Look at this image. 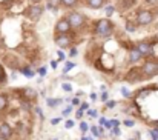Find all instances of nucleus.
<instances>
[{"instance_id": "1", "label": "nucleus", "mask_w": 158, "mask_h": 140, "mask_svg": "<svg viewBox=\"0 0 158 140\" xmlns=\"http://www.w3.org/2000/svg\"><path fill=\"white\" fill-rule=\"evenodd\" d=\"M112 29H114V25L109 22V20H98L97 22V28H95V33L98 34V36H102V37H109L110 34H112Z\"/></svg>"}, {"instance_id": "2", "label": "nucleus", "mask_w": 158, "mask_h": 140, "mask_svg": "<svg viewBox=\"0 0 158 140\" xmlns=\"http://www.w3.org/2000/svg\"><path fill=\"white\" fill-rule=\"evenodd\" d=\"M66 20H68L71 28H81L83 23H85V15L80 14V12H71L66 17Z\"/></svg>"}, {"instance_id": "3", "label": "nucleus", "mask_w": 158, "mask_h": 140, "mask_svg": "<svg viewBox=\"0 0 158 140\" xmlns=\"http://www.w3.org/2000/svg\"><path fill=\"white\" fill-rule=\"evenodd\" d=\"M141 72L146 77H154L155 74H158V62H146L141 68Z\"/></svg>"}, {"instance_id": "4", "label": "nucleus", "mask_w": 158, "mask_h": 140, "mask_svg": "<svg viewBox=\"0 0 158 140\" xmlns=\"http://www.w3.org/2000/svg\"><path fill=\"white\" fill-rule=\"evenodd\" d=\"M54 42L57 43V46H60V48H69L72 45V39L68 34H55Z\"/></svg>"}, {"instance_id": "5", "label": "nucleus", "mask_w": 158, "mask_h": 140, "mask_svg": "<svg viewBox=\"0 0 158 140\" xmlns=\"http://www.w3.org/2000/svg\"><path fill=\"white\" fill-rule=\"evenodd\" d=\"M152 20H154V14H152L151 11H140L138 15H137V22H138V25H143V26L152 23Z\"/></svg>"}, {"instance_id": "6", "label": "nucleus", "mask_w": 158, "mask_h": 140, "mask_svg": "<svg viewBox=\"0 0 158 140\" xmlns=\"http://www.w3.org/2000/svg\"><path fill=\"white\" fill-rule=\"evenodd\" d=\"M126 80H127L129 83H137V82L143 80L141 68H134V69H131V71L127 72V76H126Z\"/></svg>"}, {"instance_id": "7", "label": "nucleus", "mask_w": 158, "mask_h": 140, "mask_svg": "<svg viewBox=\"0 0 158 140\" xmlns=\"http://www.w3.org/2000/svg\"><path fill=\"white\" fill-rule=\"evenodd\" d=\"M69 31H71V26L66 19H60L55 23V34H68Z\"/></svg>"}, {"instance_id": "8", "label": "nucleus", "mask_w": 158, "mask_h": 140, "mask_svg": "<svg viewBox=\"0 0 158 140\" xmlns=\"http://www.w3.org/2000/svg\"><path fill=\"white\" fill-rule=\"evenodd\" d=\"M135 48L140 51L141 57H149V55L152 54V45L148 43V42H138Z\"/></svg>"}, {"instance_id": "9", "label": "nucleus", "mask_w": 158, "mask_h": 140, "mask_svg": "<svg viewBox=\"0 0 158 140\" xmlns=\"http://www.w3.org/2000/svg\"><path fill=\"white\" fill-rule=\"evenodd\" d=\"M42 14H43V8L39 6V5H34V6H31L28 9V17L31 20H39L42 17Z\"/></svg>"}, {"instance_id": "10", "label": "nucleus", "mask_w": 158, "mask_h": 140, "mask_svg": "<svg viewBox=\"0 0 158 140\" xmlns=\"http://www.w3.org/2000/svg\"><path fill=\"white\" fill-rule=\"evenodd\" d=\"M12 134H14L12 126H11L9 123H6V122H2V123H0V136L9 140L12 137Z\"/></svg>"}, {"instance_id": "11", "label": "nucleus", "mask_w": 158, "mask_h": 140, "mask_svg": "<svg viewBox=\"0 0 158 140\" xmlns=\"http://www.w3.org/2000/svg\"><path fill=\"white\" fill-rule=\"evenodd\" d=\"M22 97H23V100H28V102H31V100H35L37 98V91L34 90V88H29V86H26V88H23L22 90Z\"/></svg>"}, {"instance_id": "12", "label": "nucleus", "mask_w": 158, "mask_h": 140, "mask_svg": "<svg viewBox=\"0 0 158 140\" xmlns=\"http://www.w3.org/2000/svg\"><path fill=\"white\" fill-rule=\"evenodd\" d=\"M141 59H143V57H141L140 51L135 46H132L129 49V62H131V63H137V62H140Z\"/></svg>"}, {"instance_id": "13", "label": "nucleus", "mask_w": 158, "mask_h": 140, "mask_svg": "<svg viewBox=\"0 0 158 140\" xmlns=\"http://www.w3.org/2000/svg\"><path fill=\"white\" fill-rule=\"evenodd\" d=\"M19 71H20V72H22V74H23L25 77H28V79H32V77L35 76V72H34V71H32V69H31L29 66H22V68H20Z\"/></svg>"}, {"instance_id": "14", "label": "nucleus", "mask_w": 158, "mask_h": 140, "mask_svg": "<svg viewBox=\"0 0 158 140\" xmlns=\"http://www.w3.org/2000/svg\"><path fill=\"white\" fill-rule=\"evenodd\" d=\"M105 5V0H88V6L92 9H100Z\"/></svg>"}, {"instance_id": "15", "label": "nucleus", "mask_w": 158, "mask_h": 140, "mask_svg": "<svg viewBox=\"0 0 158 140\" xmlns=\"http://www.w3.org/2000/svg\"><path fill=\"white\" fill-rule=\"evenodd\" d=\"M61 103H63L61 98H52V97L46 98V105H48L49 108H57V106H60Z\"/></svg>"}, {"instance_id": "16", "label": "nucleus", "mask_w": 158, "mask_h": 140, "mask_svg": "<svg viewBox=\"0 0 158 140\" xmlns=\"http://www.w3.org/2000/svg\"><path fill=\"white\" fill-rule=\"evenodd\" d=\"M58 5H60V0H46V6H48V9H51V11H54V12H57Z\"/></svg>"}, {"instance_id": "17", "label": "nucleus", "mask_w": 158, "mask_h": 140, "mask_svg": "<svg viewBox=\"0 0 158 140\" xmlns=\"http://www.w3.org/2000/svg\"><path fill=\"white\" fill-rule=\"evenodd\" d=\"M8 106V95L6 94H0V111H3Z\"/></svg>"}, {"instance_id": "18", "label": "nucleus", "mask_w": 158, "mask_h": 140, "mask_svg": "<svg viewBox=\"0 0 158 140\" xmlns=\"http://www.w3.org/2000/svg\"><path fill=\"white\" fill-rule=\"evenodd\" d=\"M74 66H75V63H74V62H68V63L64 65V68H63V74H66L68 71H71Z\"/></svg>"}, {"instance_id": "19", "label": "nucleus", "mask_w": 158, "mask_h": 140, "mask_svg": "<svg viewBox=\"0 0 158 140\" xmlns=\"http://www.w3.org/2000/svg\"><path fill=\"white\" fill-rule=\"evenodd\" d=\"M72 109H74V106H72V105H69V106H66V108L63 109V112H61V116H63V117H68V116H69V114L72 112Z\"/></svg>"}, {"instance_id": "20", "label": "nucleus", "mask_w": 158, "mask_h": 140, "mask_svg": "<svg viewBox=\"0 0 158 140\" xmlns=\"http://www.w3.org/2000/svg\"><path fill=\"white\" fill-rule=\"evenodd\" d=\"M66 8H71V6H75V3H77V0H60Z\"/></svg>"}, {"instance_id": "21", "label": "nucleus", "mask_w": 158, "mask_h": 140, "mask_svg": "<svg viewBox=\"0 0 158 140\" xmlns=\"http://www.w3.org/2000/svg\"><path fill=\"white\" fill-rule=\"evenodd\" d=\"M88 129H89V125H88L86 122H81V123H80V131H81V133H88Z\"/></svg>"}, {"instance_id": "22", "label": "nucleus", "mask_w": 158, "mask_h": 140, "mask_svg": "<svg viewBox=\"0 0 158 140\" xmlns=\"http://www.w3.org/2000/svg\"><path fill=\"white\" fill-rule=\"evenodd\" d=\"M89 129H91V131H92V134H94V136H95V137H102V134H100V129H98V128H97V126H91V128H89Z\"/></svg>"}, {"instance_id": "23", "label": "nucleus", "mask_w": 158, "mask_h": 140, "mask_svg": "<svg viewBox=\"0 0 158 140\" xmlns=\"http://www.w3.org/2000/svg\"><path fill=\"white\" fill-rule=\"evenodd\" d=\"M61 88H63V91H66V93H71V91H72V85H71V83H63Z\"/></svg>"}, {"instance_id": "24", "label": "nucleus", "mask_w": 158, "mask_h": 140, "mask_svg": "<svg viewBox=\"0 0 158 140\" xmlns=\"http://www.w3.org/2000/svg\"><path fill=\"white\" fill-rule=\"evenodd\" d=\"M123 123H124V125H126L127 128H132V126L135 125V120H132V119H126V120H124Z\"/></svg>"}, {"instance_id": "25", "label": "nucleus", "mask_w": 158, "mask_h": 140, "mask_svg": "<svg viewBox=\"0 0 158 140\" xmlns=\"http://www.w3.org/2000/svg\"><path fill=\"white\" fill-rule=\"evenodd\" d=\"M97 112H98V111H95V109H88V116H89V117H94V119H95V117H98V114H97Z\"/></svg>"}, {"instance_id": "26", "label": "nucleus", "mask_w": 158, "mask_h": 140, "mask_svg": "<svg viewBox=\"0 0 158 140\" xmlns=\"http://www.w3.org/2000/svg\"><path fill=\"white\" fill-rule=\"evenodd\" d=\"M121 94L126 97V98H131V91L127 88H121Z\"/></svg>"}, {"instance_id": "27", "label": "nucleus", "mask_w": 158, "mask_h": 140, "mask_svg": "<svg viewBox=\"0 0 158 140\" xmlns=\"http://www.w3.org/2000/svg\"><path fill=\"white\" fill-rule=\"evenodd\" d=\"M74 125H75V123H74V120H66V123H64V128H66V129H71Z\"/></svg>"}, {"instance_id": "28", "label": "nucleus", "mask_w": 158, "mask_h": 140, "mask_svg": "<svg viewBox=\"0 0 158 140\" xmlns=\"http://www.w3.org/2000/svg\"><path fill=\"white\" fill-rule=\"evenodd\" d=\"M110 133H112L114 136H120V134H121V131H120V128H118V126H114V128L110 129Z\"/></svg>"}, {"instance_id": "29", "label": "nucleus", "mask_w": 158, "mask_h": 140, "mask_svg": "<svg viewBox=\"0 0 158 140\" xmlns=\"http://www.w3.org/2000/svg\"><path fill=\"white\" fill-rule=\"evenodd\" d=\"M35 112H37V116H39L42 120H45V116H43V112H42V109H40L39 106H35Z\"/></svg>"}, {"instance_id": "30", "label": "nucleus", "mask_w": 158, "mask_h": 140, "mask_svg": "<svg viewBox=\"0 0 158 140\" xmlns=\"http://www.w3.org/2000/svg\"><path fill=\"white\" fill-rule=\"evenodd\" d=\"M105 103H106V108H114V106L117 105V102H114V100H107Z\"/></svg>"}, {"instance_id": "31", "label": "nucleus", "mask_w": 158, "mask_h": 140, "mask_svg": "<svg viewBox=\"0 0 158 140\" xmlns=\"http://www.w3.org/2000/svg\"><path fill=\"white\" fill-rule=\"evenodd\" d=\"M149 134H151L152 140H158V134L155 133V129H149Z\"/></svg>"}, {"instance_id": "32", "label": "nucleus", "mask_w": 158, "mask_h": 140, "mask_svg": "<svg viewBox=\"0 0 158 140\" xmlns=\"http://www.w3.org/2000/svg\"><path fill=\"white\" fill-rule=\"evenodd\" d=\"M83 116H85V111H83V109H80V108H78V111H77V114H75V117H77V119H81V117H83Z\"/></svg>"}, {"instance_id": "33", "label": "nucleus", "mask_w": 158, "mask_h": 140, "mask_svg": "<svg viewBox=\"0 0 158 140\" xmlns=\"http://www.w3.org/2000/svg\"><path fill=\"white\" fill-rule=\"evenodd\" d=\"M129 33H134L135 31V26H134V23H127V28H126Z\"/></svg>"}, {"instance_id": "34", "label": "nucleus", "mask_w": 158, "mask_h": 140, "mask_svg": "<svg viewBox=\"0 0 158 140\" xmlns=\"http://www.w3.org/2000/svg\"><path fill=\"white\" fill-rule=\"evenodd\" d=\"M103 126H105L106 129H112V123H110V120H106V122H105V125H103Z\"/></svg>"}, {"instance_id": "35", "label": "nucleus", "mask_w": 158, "mask_h": 140, "mask_svg": "<svg viewBox=\"0 0 158 140\" xmlns=\"http://www.w3.org/2000/svg\"><path fill=\"white\" fill-rule=\"evenodd\" d=\"M39 74H40L42 77H45V76H46V68H39Z\"/></svg>"}, {"instance_id": "36", "label": "nucleus", "mask_w": 158, "mask_h": 140, "mask_svg": "<svg viewBox=\"0 0 158 140\" xmlns=\"http://www.w3.org/2000/svg\"><path fill=\"white\" fill-rule=\"evenodd\" d=\"M71 102H72V106H77V105L80 103V98H78V97H74Z\"/></svg>"}, {"instance_id": "37", "label": "nucleus", "mask_w": 158, "mask_h": 140, "mask_svg": "<svg viewBox=\"0 0 158 140\" xmlns=\"http://www.w3.org/2000/svg\"><path fill=\"white\" fill-rule=\"evenodd\" d=\"M71 57H75L77 55V48H71V52H69Z\"/></svg>"}, {"instance_id": "38", "label": "nucleus", "mask_w": 158, "mask_h": 140, "mask_svg": "<svg viewBox=\"0 0 158 140\" xmlns=\"http://www.w3.org/2000/svg\"><path fill=\"white\" fill-rule=\"evenodd\" d=\"M107 98H109V94H107V93L102 94V102H107Z\"/></svg>"}, {"instance_id": "39", "label": "nucleus", "mask_w": 158, "mask_h": 140, "mask_svg": "<svg viewBox=\"0 0 158 140\" xmlns=\"http://www.w3.org/2000/svg\"><path fill=\"white\" fill-rule=\"evenodd\" d=\"M112 11H114V8H112V6H107V8H106V12H107V15H110V14H112Z\"/></svg>"}, {"instance_id": "40", "label": "nucleus", "mask_w": 158, "mask_h": 140, "mask_svg": "<svg viewBox=\"0 0 158 140\" xmlns=\"http://www.w3.org/2000/svg\"><path fill=\"white\" fill-rule=\"evenodd\" d=\"M51 123H52V125H58V123H60V119H58V117H57V119H52Z\"/></svg>"}, {"instance_id": "41", "label": "nucleus", "mask_w": 158, "mask_h": 140, "mask_svg": "<svg viewBox=\"0 0 158 140\" xmlns=\"http://www.w3.org/2000/svg\"><path fill=\"white\" fill-rule=\"evenodd\" d=\"M57 65H58V62H57V60H52V62H51V66H52L54 69L57 68Z\"/></svg>"}, {"instance_id": "42", "label": "nucleus", "mask_w": 158, "mask_h": 140, "mask_svg": "<svg viewBox=\"0 0 158 140\" xmlns=\"http://www.w3.org/2000/svg\"><path fill=\"white\" fill-rule=\"evenodd\" d=\"M89 97H91V100H97V98H98V97H97V94H95V93H92L91 95H89Z\"/></svg>"}, {"instance_id": "43", "label": "nucleus", "mask_w": 158, "mask_h": 140, "mask_svg": "<svg viewBox=\"0 0 158 140\" xmlns=\"http://www.w3.org/2000/svg\"><path fill=\"white\" fill-rule=\"evenodd\" d=\"M88 108H89V106H88V103H83V105L80 106V109H83V111H85V109H88Z\"/></svg>"}, {"instance_id": "44", "label": "nucleus", "mask_w": 158, "mask_h": 140, "mask_svg": "<svg viewBox=\"0 0 158 140\" xmlns=\"http://www.w3.org/2000/svg\"><path fill=\"white\" fill-rule=\"evenodd\" d=\"M105 122H106V119H105V117H100V125H102V126L105 125Z\"/></svg>"}, {"instance_id": "45", "label": "nucleus", "mask_w": 158, "mask_h": 140, "mask_svg": "<svg viewBox=\"0 0 158 140\" xmlns=\"http://www.w3.org/2000/svg\"><path fill=\"white\" fill-rule=\"evenodd\" d=\"M58 59H60V60H63V59H64V55H63V52H58Z\"/></svg>"}, {"instance_id": "46", "label": "nucleus", "mask_w": 158, "mask_h": 140, "mask_svg": "<svg viewBox=\"0 0 158 140\" xmlns=\"http://www.w3.org/2000/svg\"><path fill=\"white\" fill-rule=\"evenodd\" d=\"M146 2H148V3H157L158 0H146Z\"/></svg>"}, {"instance_id": "47", "label": "nucleus", "mask_w": 158, "mask_h": 140, "mask_svg": "<svg viewBox=\"0 0 158 140\" xmlns=\"http://www.w3.org/2000/svg\"><path fill=\"white\" fill-rule=\"evenodd\" d=\"M81 140H89V137H81Z\"/></svg>"}, {"instance_id": "48", "label": "nucleus", "mask_w": 158, "mask_h": 140, "mask_svg": "<svg viewBox=\"0 0 158 140\" xmlns=\"http://www.w3.org/2000/svg\"><path fill=\"white\" fill-rule=\"evenodd\" d=\"M0 140H8V139H5V137H2V136H0Z\"/></svg>"}, {"instance_id": "49", "label": "nucleus", "mask_w": 158, "mask_h": 140, "mask_svg": "<svg viewBox=\"0 0 158 140\" xmlns=\"http://www.w3.org/2000/svg\"><path fill=\"white\" fill-rule=\"evenodd\" d=\"M155 133H157V134H158V128H157V129H155Z\"/></svg>"}, {"instance_id": "50", "label": "nucleus", "mask_w": 158, "mask_h": 140, "mask_svg": "<svg viewBox=\"0 0 158 140\" xmlns=\"http://www.w3.org/2000/svg\"><path fill=\"white\" fill-rule=\"evenodd\" d=\"M32 2H39V0H32Z\"/></svg>"}, {"instance_id": "51", "label": "nucleus", "mask_w": 158, "mask_h": 140, "mask_svg": "<svg viewBox=\"0 0 158 140\" xmlns=\"http://www.w3.org/2000/svg\"><path fill=\"white\" fill-rule=\"evenodd\" d=\"M54 140H58V139H54Z\"/></svg>"}, {"instance_id": "52", "label": "nucleus", "mask_w": 158, "mask_h": 140, "mask_svg": "<svg viewBox=\"0 0 158 140\" xmlns=\"http://www.w3.org/2000/svg\"><path fill=\"white\" fill-rule=\"evenodd\" d=\"M89 140H92V139H89Z\"/></svg>"}]
</instances>
